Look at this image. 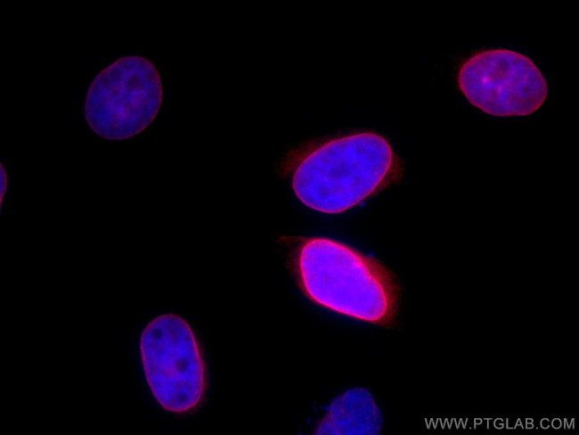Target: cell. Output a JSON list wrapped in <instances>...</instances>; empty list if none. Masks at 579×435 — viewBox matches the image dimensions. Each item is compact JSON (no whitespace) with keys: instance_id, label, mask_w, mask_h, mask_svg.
Returning <instances> with one entry per match:
<instances>
[{"instance_id":"277c9868","label":"cell","mask_w":579,"mask_h":435,"mask_svg":"<svg viewBox=\"0 0 579 435\" xmlns=\"http://www.w3.org/2000/svg\"><path fill=\"white\" fill-rule=\"evenodd\" d=\"M143 372L158 403L167 412L185 414L202 402L206 388L204 358L190 324L175 314L153 318L140 340Z\"/></svg>"},{"instance_id":"6da1fadb","label":"cell","mask_w":579,"mask_h":435,"mask_svg":"<svg viewBox=\"0 0 579 435\" xmlns=\"http://www.w3.org/2000/svg\"><path fill=\"white\" fill-rule=\"evenodd\" d=\"M288 172L306 206L337 214L398 182L403 164L386 137L361 131L306 145L289 160Z\"/></svg>"},{"instance_id":"7a4b0ae2","label":"cell","mask_w":579,"mask_h":435,"mask_svg":"<svg viewBox=\"0 0 579 435\" xmlns=\"http://www.w3.org/2000/svg\"><path fill=\"white\" fill-rule=\"evenodd\" d=\"M295 268L306 296L330 310L381 326L393 324L397 316L400 287L395 275L346 243L304 238Z\"/></svg>"},{"instance_id":"8992f818","label":"cell","mask_w":579,"mask_h":435,"mask_svg":"<svg viewBox=\"0 0 579 435\" xmlns=\"http://www.w3.org/2000/svg\"><path fill=\"white\" fill-rule=\"evenodd\" d=\"M379 425L380 414L373 398L367 390L356 388L332 402L316 433L374 434Z\"/></svg>"},{"instance_id":"52a82bcc","label":"cell","mask_w":579,"mask_h":435,"mask_svg":"<svg viewBox=\"0 0 579 435\" xmlns=\"http://www.w3.org/2000/svg\"><path fill=\"white\" fill-rule=\"evenodd\" d=\"M7 188V175L1 164V206L3 205L4 196Z\"/></svg>"},{"instance_id":"3957f363","label":"cell","mask_w":579,"mask_h":435,"mask_svg":"<svg viewBox=\"0 0 579 435\" xmlns=\"http://www.w3.org/2000/svg\"><path fill=\"white\" fill-rule=\"evenodd\" d=\"M162 99L161 78L154 63L144 56H123L92 81L84 104L85 119L104 139H127L151 124Z\"/></svg>"},{"instance_id":"5b68a950","label":"cell","mask_w":579,"mask_h":435,"mask_svg":"<svg viewBox=\"0 0 579 435\" xmlns=\"http://www.w3.org/2000/svg\"><path fill=\"white\" fill-rule=\"evenodd\" d=\"M456 80L470 104L495 117L531 115L548 96L547 80L538 66L509 49L473 53L458 68Z\"/></svg>"}]
</instances>
